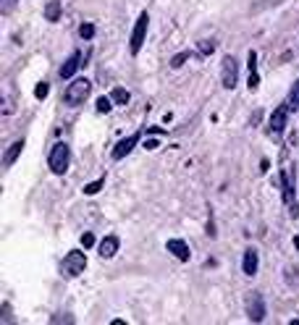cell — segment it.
Segmentation results:
<instances>
[{"mask_svg":"<svg viewBox=\"0 0 299 325\" xmlns=\"http://www.w3.org/2000/svg\"><path fill=\"white\" fill-rule=\"evenodd\" d=\"M281 189H283V202L289 205L294 218H299V205H296V165H289V171H281Z\"/></svg>","mask_w":299,"mask_h":325,"instance_id":"obj_1","label":"cell"},{"mask_svg":"<svg viewBox=\"0 0 299 325\" xmlns=\"http://www.w3.org/2000/svg\"><path fill=\"white\" fill-rule=\"evenodd\" d=\"M69 163H71V150L66 142H58V145H53V150H50V158H47V165L50 171H53L55 176H63L69 171Z\"/></svg>","mask_w":299,"mask_h":325,"instance_id":"obj_2","label":"cell"},{"mask_svg":"<svg viewBox=\"0 0 299 325\" xmlns=\"http://www.w3.org/2000/svg\"><path fill=\"white\" fill-rule=\"evenodd\" d=\"M89 92H92V84H89V79H74L69 87H66V100L69 105H82V102L89 97Z\"/></svg>","mask_w":299,"mask_h":325,"instance_id":"obj_3","label":"cell"},{"mask_svg":"<svg viewBox=\"0 0 299 325\" xmlns=\"http://www.w3.org/2000/svg\"><path fill=\"white\" fill-rule=\"evenodd\" d=\"M147 27H150V14L147 11H142L134 29H132V40H129V50H132V55H137L142 45H145V34H147Z\"/></svg>","mask_w":299,"mask_h":325,"instance_id":"obj_4","label":"cell"},{"mask_svg":"<svg viewBox=\"0 0 299 325\" xmlns=\"http://www.w3.org/2000/svg\"><path fill=\"white\" fill-rule=\"evenodd\" d=\"M220 82L226 89H233L239 84V63L233 55H223V60H220Z\"/></svg>","mask_w":299,"mask_h":325,"instance_id":"obj_5","label":"cell"},{"mask_svg":"<svg viewBox=\"0 0 299 325\" xmlns=\"http://www.w3.org/2000/svg\"><path fill=\"white\" fill-rule=\"evenodd\" d=\"M247 317H250L252 322H263L265 320V299L260 291H250L247 294Z\"/></svg>","mask_w":299,"mask_h":325,"instance_id":"obj_6","label":"cell"},{"mask_svg":"<svg viewBox=\"0 0 299 325\" xmlns=\"http://www.w3.org/2000/svg\"><path fill=\"white\" fill-rule=\"evenodd\" d=\"M84 268H87V257H84L82 249H71L66 257H63V273H66V276H71V278L82 276Z\"/></svg>","mask_w":299,"mask_h":325,"instance_id":"obj_7","label":"cell"},{"mask_svg":"<svg viewBox=\"0 0 299 325\" xmlns=\"http://www.w3.org/2000/svg\"><path fill=\"white\" fill-rule=\"evenodd\" d=\"M139 139H142V132H137V134H132V137H126V139H121L118 145L113 147V160H124L129 152H132L137 145H139Z\"/></svg>","mask_w":299,"mask_h":325,"instance_id":"obj_8","label":"cell"},{"mask_svg":"<svg viewBox=\"0 0 299 325\" xmlns=\"http://www.w3.org/2000/svg\"><path fill=\"white\" fill-rule=\"evenodd\" d=\"M289 113H291L289 102H286V105H278V108H276V113L270 115V132H273V134H281L283 128H286V123H289Z\"/></svg>","mask_w":299,"mask_h":325,"instance_id":"obj_9","label":"cell"},{"mask_svg":"<svg viewBox=\"0 0 299 325\" xmlns=\"http://www.w3.org/2000/svg\"><path fill=\"white\" fill-rule=\"evenodd\" d=\"M165 249L171 252L173 257H178V263H189V257H192L187 241H181V239H168L165 241Z\"/></svg>","mask_w":299,"mask_h":325,"instance_id":"obj_10","label":"cell"},{"mask_svg":"<svg viewBox=\"0 0 299 325\" xmlns=\"http://www.w3.org/2000/svg\"><path fill=\"white\" fill-rule=\"evenodd\" d=\"M79 66H82V53H79V50H74V55H69V60L61 66L58 76H61V79H74V74L79 71Z\"/></svg>","mask_w":299,"mask_h":325,"instance_id":"obj_11","label":"cell"},{"mask_svg":"<svg viewBox=\"0 0 299 325\" xmlns=\"http://www.w3.org/2000/svg\"><path fill=\"white\" fill-rule=\"evenodd\" d=\"M118 246H121V241H118V236H113V233H110V236H105V239H102L100 244H97V249H100V257H113L115 252H118Z\"/></svg>","mask_w":299,"mask_h":325,"instance_id":"obj_12","label":"cell"},{"mask_svg":"<svg viewBox=\"0 0 299 325\" xmlns=\"http://www.w3.org/2000/svg\"><path fill=\"white\" fill-rule=\"evenodd\" d=\"M21 150H24V139H19V142H14L8 150H6V155H3V165L6 168H11L16 160H19V155H21Z\"/></svg>","mask_w":299,"mask_h":325,"instance_id":"obj_13","label":"cell"},{"mask_svg":"<svg viewBox=\"0 0 299 325\" xmlns=\"http://www.w3.org/2000/svg\"><path fill=\"white\" fill-rule=\"evenodd\" d=\"M242 268H244V273L247 276H255L257 273V249H244V263H242Z\"/></svg>","mask_w":299,"mask_h":325,"instance_id":"obj_14","label":"cell"},{"mask_svg":"<svg viewBox=\"0 0 299 325\" xmlns=\"http://www.w3.org/2000/svg\"><path fill=\"white\" fill-rule=\"evenodd\" d=\"M45 19L47 21H58L61 19V3L58 0H50V3L45 6Z\"/></svg>","mask_w":299,"mask_h":325,"instance_id":"obj_15","label":"cell"},{"mask_svg":"<svg viewBox=\"0 0 299 325\" xmlns=\"http://www.w3.org/2000/svg\"><path fill=\"white\" fill-rule=\"evenodd\" d=\"M110 100L115 102V105H126V102H129V89H124V87H113Z\"/></svg>","mask_w":299,"mask_h":325,"instance_id":"obj_16","label":"cell"},{"mask_svg":"<svg viewBox=\"0 0 299 325\" xmlns=\"http://www.w3.org/2000/svg\"><path fill=\"white\" fill-rule=\"evenodd\" d=\"M79 37H82V40H92V37H95V24L84 21L82 27H79Z\"/></svg>","mask_w":299,"mask_h":325,"instance_id":"obj_17","label":"cell"},{"mask_svg":"<svg viewBox=\"0 0 299 325\" xmlns=\"http://www.w3.org/2000/svg\"><path fill=\"white\" fill-rule=\"evenodd\" d=\"M189 55H192L189 50H187V53H178V55H173V58H171V69H178V66H184V63L189 60Z\"/></svg>","mask_w":299,"mask_h":325,"instance_id":"obj_18","label":"cell"},{"mask_svg":"<svg viewBox=\"0 0 299 325\" xmlns=\"http://www.w3.org/2000/svg\"><path fill=\"white\" fill-rule=\"evenodd\" d=\"M97 244V239H95V233H82V246H84V249H92V246Z\"/></svg>","mask_w":299,"mask_h":325,"instance_id":"obj_19","label":"cell"},{"mask_svg":"<svg viewBox=\"0 0 299 325\" xmlns=\"http://www.w3.org/2000/svg\"><path fill=\"white\" fill-rule=\"evenodd\" d=\"M102 184H105V181H102V178L92 181V184H87V186H84V194H97V191L102 189Z\"/></svg>","mask_w":299,"mask_h":325,"instance_id":"obj_20","label":"cell"},{"mask_svg":"<svg viewBox=\"0 0 299 325\" xmlns=\"http://www.w3.org/2000/svg\"><path fill=\"white\" fill-rule=\"evenodd\" d=\"M110 105H113L110 97H100V100H97V110H100V113H110Z\"/></svg>","mask_w":299,"mask_h":325,"instance_id":"obj_21","label":"cell"},{"mask_svg":"<svg viewBox=\"0 0 299 325\" xmlns=\"http://www.w3.org/2000/svg\"><path fill=\"white\" fill-rule=\"evenodd\" d=\"M34 97L37 100H45L47 97V82H40V84L34 87Z\"/></svg>","mask_w":299,"mask_h":325,"instance_id":"obj_22","label":"cell"},{"mask_svg":"<svg viewBox=\"0 0 299 325\" xmlns=\"http://www.w3.org/2000/svg\"><path fill=\"white\" fill-rule=\"evenodd\" d=\"M197 47H200V53H202V55H210L213 50H215V45H213L210 40H202V42H200Z\"/></svg>","mask_w":299,"mask_h":325,"instance_id":"obj_23","label":"cell"},{"mask_svg":"<svg viewBox=\"0 0 299 325\" xmlns=\"http://www.w3.org/2000/svg\"><path fill=\"white\" fill-rule=\"evenodd\" d=\"M250 89H257V84H260V74H250Z\"/></svg>","mask_w":299,"mask_h":325,"instance_id":"obj_24","label":"cell"},{"mask_svg":"<svg viewBox=\"0 0 299 325\" xmlns=\"http://www.w3.org/2000/svg\"><path fill=\"white\" fill-rule=\"evenodd\" d=\"M145 147H147V150H155V147H158V142L150 139V142H145Z\"/></svg>","mask_w":299,"mask_h":325,"instance_id":"obj_25","label":"cell"},{"mask_svg":"<svg viewBox=\"0 0 299 325\" xmlns=\"http://www.w3.org/2000/svg\"><path fill=\"white\" fill-rule=\"evenodd\" d=\"M296 110H299V108H296Z\"/></svg>","mask_w":299,"mask_h":325,"instance_id":"obj_26","label":"cell"}]
</instances>
